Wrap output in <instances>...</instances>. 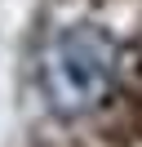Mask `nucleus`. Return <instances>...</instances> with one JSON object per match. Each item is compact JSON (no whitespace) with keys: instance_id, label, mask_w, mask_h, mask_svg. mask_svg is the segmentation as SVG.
I'll use <instances>...</instances> for the list:
<instances>
[{"instance_id":"nucleus-1","label":"nucleus","mask_w":142,"mask_h":147,"mask_svg":"<svg viewBox=\"0 0 142 147\" xmlns=\"http://www.w3.org/2000/svg\"><path fill=\"white\" fill-rule=\"evenodd\" d=\"M115 63H120V49L102 27L93 22L62 27L40 54V94L49 111L62 120L93 111L115 85Z\"/></svg>"}]
</instances>
